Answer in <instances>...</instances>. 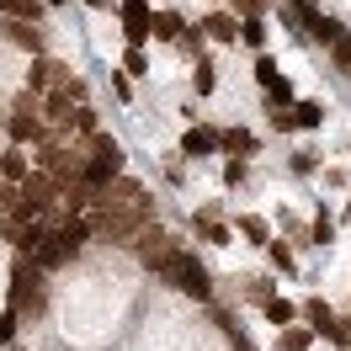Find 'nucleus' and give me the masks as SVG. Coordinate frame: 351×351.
<instances>
[{
    "instance_id": "obj_1",
    "label": "nucleus",
    "mask_w": 351,
    "mask_h": 351,
    "mask_svg": "<svg viewBox=\"0 0 351 351\" xmlns=\"http://www.w3.org/2000/svg\"><path fill=\"white\" fill-rule=\"evenodd\" d=\"M154 223V213H112V208H90V234L107 245H133Z\"/></svg>"
},
{
    "instance_id": "obj_2",
    "label": "nucleus",
    "mask_w": 351,
    "mask_h": 351,
    "mask_svg": "<svg viewBox=\"0 0 351 351\" xmlns=\"http://www.w3.org/2000/svg\"><path fill=\"white\" fill-rule=\"evenodd\" d=\"M165 282L176 287V293H186V298H197V304H208L213 298V277H208V266L197 261V256H186V250H176L171 266L160 271Z\"/></svg>"
},
{
    "instance_id": "obj_3",
    "label": "nucleus",
    "mask_w": 351,
    "mask_h": 351,
    "mask_svg": "<svg viewBox=\"0 0 351 351\" xmlns=\"http://www.w3.org/2000/svg\"><path fill=\"white\" fill-rule=\"evenodd\" d=\"M11 304L27 308V314H43V266L38 261L11 266Z\"/></svg>"
},
{
    "instance_id": "obj_4",
    "label": "nucleus",
    "mask_w": 351,
    "mask_h": 351,
    "mask_svg": "<svg viewBox=\"0 0 351 351\" xmlns=\"http://www.w3.org/2000/svg\"><path fill=\"white\" fill-rule=\"evenodd\" d=\"M133 256H138V261H144L154 277H160V271L171 266V256H176V240L165 234V229H160V223H149V229H144V234L133 240Z\"/></svg>"
},
{
    "instance_id": "obj_5",
    "label": "nucleus",
    "mask_w": 351,
    "mask_h": 351,
    "mask_svg": "<svg viewBox=\"0 0 351 351\" xmlns=\"http://www.w3.org/2000/svg\"><path fill=\"white\" fill-rule=\"evenodd\" d=\"M117 16H123V38H128V48H144L154 38V11L149 0H123L117 5Z\"/></svg>"
},
{
    "instance_id": "obj_6",
    "label": "nucleus",
    "mask_w": 351,
    "mask_h": 351,
    "mask_svg": "<svg viewBox=\"0 0 351 351\" xmlns=\"http://www.w3.org/2000/svg\"><path fill=\"white\" fill-rule=\"evenodd\" d=\"M0 32H5V43H11V48L43 53V32H38V22H27V16H5V22H0Z\"/></svg>"
},
{
    "instance_id": "obj_7",
    "label": "nucleus",
    "mask_w": 351,
    "mask_h": 351,
    "mask_svg": "<svg viewBox=\"0 0 351 351\" xmlns=\"http://www.w3.org/2000/svg\"><path fill=\"white\" fill-rule=\"evenodd\" d=\"M64 80H69V69L59 64V59H43V53H38V64H32V90L48 96V90H59Z\"/></svg>"
},
{
    "instance_id": "obj_8",
    "label": "nucleus",
    "mask_w": 351,
    "mask_h": 351,
    "mask_svg": "<svg viewBox=\"0 0 351 351\" xmlns=\"http://www.w3.org/2000/svg\"><path fill=\"white\" fill-rule=\"evenodd\" d=\"M223 149V133L219 128H186V138H181V154L186 160H202V154Z\"/></svg>"
},
{
    "instance_id": "obj_9",
    "label": "nucleus",
    "mask_w": 351,
    "mask_h": 351,
    "mask_svg": "<svg viewBox=\"0 0 351 351\" xmlns=\"http://www.w3.org/2000/svg\"><path fill=\"white\" fill-rule=\"evenodd\" d=\"M202 32H208L213 43H240V22H234L229 11H213V16L202 22Z\"/></svg>"
},
{
    "instance_id": "obj_10",
    "label": "nucleus",
    "mask_w": 351,
    "mask_h": 351,
    "mask_svg": "<svg viewBox=\"0 0 351 351\" xmlns=\"http://www.w3.org/2000/svg\"><path fill=\"white\" fill-rule=\"evenodd\" d=\"M0 176H5V181H16V186H22L27 176H32V165H27L22 144H11V149H0Z\"/></svg>"
},
{
    "instance_id": "obj_11",
    "label": "nucleus",
    "mask_w": 351,
    "mask_h": 351,
    "mask_svg": "<svg viewBox=\"0 0 351 351\" xmlns=\"http://www.w3.org/2000/svg\"><path fill=\"white\" fill-rule=\"evenodd\" d=\"M181 32H186V22L176 11H154V38L160 43H181Z\"/></svg>"
},
{
    "instance_id": "obj_12",
    "label": "nucleus",
    "mask_w": 351,
    "mask_h": 351,
    "mask_svg": "<svg viewBox=\"0 0 351 351\" xmlns=\"http://www.w3.org/2000/svg\"><path fill=\"white\" fill-rule=\"evenodd\" d=\"M308 341H314L308 325H282L277 330V351H308Z\"/></svg>"
},
{
    "instance_id": "obj_13",
    "label": "nucleus",
    "mask_w": 351,
    "mask_h": 351,
    "mask_svg": "<svg viewBox=\"0 0 351 351\" xmlns=\"http://www.w3.org/2000/svg\"><path fill=\"white\" fill-rule=\"evenodd\" d=\"M304 319H308V330H314V335H330V325H335V314H330L319 298H308V304H304Z\"/></svg>"
},
{
    "instance_id": "obj_14",
    "label": "nucleus",
    "mask_w": 351,
    "mask_h": 351,
    "mask_svg": "<svg viewBox=\"0 0 351 351\" xmlns=\"http://www.w3.org/2000/svg\"><path fill=\"white\" fill-rule=\"evenodd\" d=\"M293 123L298 128H319L325 123V101H293Z\"/></svg>"
},
{
    "instance_id": "obj_15",
    "label": "nucleus",
    "mask_w": 351,
    "mask_h": 351,
    "mask_svg": "<svg viewBox=\"0 0 351 351\" xmlns=\"http://www.w3.org/2000/svg\"><path fill=\"white\" fill-rule=\"evenodd\" d=\"M266 319H271V325H277V330H282V325H293V319H298V308H293V304H287V298H277V293H271V298H266Z\"/></svg>"
},
{
    "instance_id": "obj_16",
    "label": "nucleus",
    "mask_w": 351,
    "mask_h": 351,
    "mask_svg": "<svg viewBox=\"0 0 351 351\" xmlns=\"http://www.w3.org/2000/svg\"><path fill=\"white\" fill-rule=\"evenodd\" d=\"M223 149L229 154H256V133L250 128H229L223 133Z\"/></svg>"
},
{
    "instance_id": "obj_17",
    "label": "nucleus",
    "mask_w": 351,
    "mask_h": 351,
    "mask_svg": "<svg viewBox=\"0 0 351 351\" xmlns=\"http://www.w3.org/2000/svg\"><path fill=\"white\" fill-rule=\"evenodd\" d=\"M38 11H43V0H0V16H27V22H38Z\"/></svg>"
},
{
    "instance_id": "obj_18",
    "label": "nucleus",
    "mask_w": 351,
    "mask_h": 351,
    "mask_svg": "<svg viewBox=\"0 0 351 351\" xmlns=\"http://www.w3.org/2000/svg\"><path fill=\"white\" fill-rule=\"evenodd\" d=\"M192 86H197V96H213V86H219V75H213V59H197V69H192Z\"/></svg>"
},
{
    "instance_id": "obj_19",
    "label": "nucleus",
    "mask_w": 351,
    "mask_h": 351,
    "mask_svg": "<svg viewBox=\"0 0 351 351\" xmlns=\"http://www.w3.org/2000/svg\"><path fill=\"white\" fill-rule=\"evenodd\" d=\"M197 234H202V240H213V245H229V229H223L213 213H197Z\"/></svg>"
},
{
    "instance_id": "obj_20",
    "label": "nucleus",
    "mask_w": 351,
    "mask_h": 351,
    "mask_svg": "<svg viewBox=\"0 0 351 351\" xmlns=\"http://www.w3.org/2000/svg\"><path fill=\"white\" fill-rule=\"evenodd\" d=\"M240 234H245V240H256V245H271V229H266V219H256V213H245V219H240Z\"/></svg>"
},
{
    "instance_id": "obj_21",
    "label": "nucleus",
    "mask_w": 351,
    "mask_h": 351,
    "mask_svg": "<svg viewBox=\"0 0 351 351\" xmlns=\"http://www.w3.org/2000/svg\"><path fill=\"white\" fill-rule=\"evenodd\" d=\"M330 59H335V69H341V75H351V32H341V38L330 43Z\"/></svg>"
},
{
    "instance_id": "obj_22",
    "label": "nucleus",
    "mask_w": 351,
    "mask_h": 351,
    "mask_svg": "<svg viewBox=\"0 0 351 351\" xmlns=\"http://www.w3.org/2000/svg\"><path fill=\"white\" fill-rule=\"evenodd\" d=\"M330 240H335V223L319 213V219H314V229H308V245H330Z\"/></svg>"
},
{
    "instance_id": "obj_23",
    "label": "nucleus",
    "mask_w": 351,
    "mask_h": 351,
    "mask_svg": "<svg viewBox=\"0 0 351 351\" xmlns=\"http://www.w3.org/2000/svg\"><path fill=\"white\" fill-rule=\"evenodd\" d=\"M245 181V154H229V165H223V186H240Z\"/></svg>"
},
{
    "instance_id": "obj_24",
    "label": "nucleus",
    "mask_w": 351,
    "mask_h": 351,
    "mask_svg": "<svg viewBox=\"0 0 351 351\" xmlns=\"http://www.w3.org/2000/svg\"><path fill=\"white\" fill-rule=\"evenodd\" d=\"M240 38H245L250 48H261V43H266V27L256 22V16H250V22H240Z\"/></svg>"
},
{
    "instance_id": "obj_25",
    "label": "nucleus",
    "mask_w": 351,
    "mask_h": 351,
    "mask_svg": "<svg viewBox=\"0 0 351 351\" xmlns=\"http://www.w3.org/2000/svg\"><path fill=\"white\" fill-rule=\"evenodd\" d=\"M123 69H128V75H144V69H149V59H144V48H128V59H123Z\"/></svg>"
},
{
    "instance_id": "obj_26",
    "label": "nucleus",
    "mask_w": 351,
    "mask_h": 351,
    "mask_svg": "<svg viewBox=\"0 0 351 351\" xmlns=\"http://www.w3.org/2000/svg\"><path fill=\"white\" fill-rule=\"evenodd\" d=\"M266 250H271V261L282 266V271H293V250H287L282 240H271V245H266Z\"/></svg>"
},
{
    "instance_id": "obj_27",
    "label": "nucleus",
    "mask_w": 351,
    "mask_h": 351,
    "mask_svg": "<svg viewBox=\"0 0 351 351\" xmlns=\"http://www.w3.org/2000/svg\"><path fill=\"white\" fill-rule=\"evenodd\" d=\"M271 128H277V133H293V128H298V123H293V107H277V112H271Z\"/></svg>"
},
{
    "instance_id": "obj_28",
    "label": "nucleus",
    "mask_w": 351,
    "mask_h": 351,
    "mask_svg": "<svg viewBox=\"0 0 351 351\" xmlns=\"http://www.w3.org/2000/svg\"><path fill=\"white\" fill-rule=\"evenodd\" d=\"M330 341H335V346H351V319H335V325H330Z\"/></svg>"
},
{
    "instance_id": "obj_29",
    "label": "nucleus",
    "mask_w": 351,
    "mask_h": 351,
    "mask_svg": "<svg viewBox=\"0 0 351 351\" xmlns=\"http://www.w3.org/2000/svg\"><path fill=\"white\" fill-rule=\"evenodd\" d=\"M293 171L308 176V171H314V154H308V149H304V154H293Z\"/></svg>"
},
{
    "instance_id": "obj_30",
    "label": "nucleus",
    "mask_w": 351,
    "mask_h": 351,
    "mask_svg": "<svg viewBox=\"0 0 351 351\" xmlns=\"http://www.w3.org/2000/svg\"><path fill=\"white\" fill-rule=\"evenodd\" d=\"M43 5H59V0H43Z\"/></svg>"
},
{
    "instance_id": "obj_31",
    "label": "nucleus",
    "mask_w": 351,
    "mask_h": 351,
    "mask_svg": "<svg viewBox=\"0 0 351 351\" xmlns=\"http://www.w3.org/2000/svg\"><path fill=\"white\" fill-rule=\"evenodd\" d=\"M346 219H351V202H346Z\"/></svg>"
},
{
    "instance_id": "obj_32",
    "label": "nucleus",
    "mask_w": 351,
    "mask_h": 351,
    "mask_svg": "<svg viewBox=\"0 0 351 351\" xmlns=\"http://www.w3.org/2000/svg\"><path fill=\"white\" fill-rule=\"evenodd\" d=\"M240 351H250V346H245V341H240Z\"/></svg>"
},
{
    "instance_id": "obj_33",
    "label": "nucleus",
    "mask_w": 351,
    "mask_h": 351,
    "mask_svg": "<svg viewBox=\"0 0 351 351\" xmlns=\"http://www.w3.org/2000/svg\"><path fill=\"white\" fill-rule=\"evenodd\" d=\"M0 346H5V341H0Z\"/></svg>"
}]
</instances>
